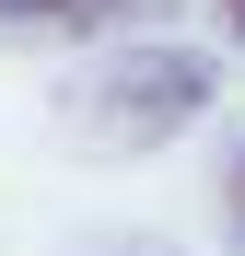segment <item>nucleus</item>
I'll use <instances>...</instances> for the list:
<instances>
[{
    "instance_id": "f257e3e1",
    "label": "nucleus",
    "mask_w": 245,
    "mask_h": 256,
    "mask_svg": "<svg viewBox=\"0 0 245 256\" xmlns=\"http://www.w3.org/2000/svg\"><path fill=\"white\" fill-rule=\"evenodd\" d=\"M210 94H222V58H198V47H117V58L82 70L59 105H70V128L105 163H140V152L175 140V128L210 116Z\"/></svg>"
},
{
    "instance_id": "f03ea898",
    "label": "nucleus",
    "mask_w": 245,
    "mask_h": 256,
    "mask_svg": "<svg viewBox=\"0 0 245 256\" xmlns=\"http://www.w3.org/2000/svg\"><path fill=\"white\" fill-rule=\"evenodd\" d=\"M117 12H140V0H0V24L12 35H94V24H117Z\"/></svg>"
},
{
    "instance_id": "7ed1b4c3",
    "label": "nucleus",
    "mask_w": 245,
    "mask_h": 256,
    "mask_svg": "<svg viewBox=\"0 0 245 256\" xmlns=\"http://www.w3.org/2000/svg\"><path fill=\"white\" fill-rule=\"evenodd\" d=\"M222 210H233V233H245V140H233V175H222Z\"/></svg>"
},
{
    "instance_id": "20e7f679",
    "label": "nucleus",
    "mask_w": 245,
    "mask_h": 256,
    "mask_svg": "<svg viewBox=\"0 0 245 256\" xmlns=\"http://www.w3.org/2000/svg\"><path fill=\"white\" fill-rule=\"evenodd\" d=\"M222 35H233V47H245V0H222Z\"/></svg>"
}]
</instances>
